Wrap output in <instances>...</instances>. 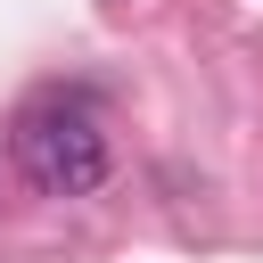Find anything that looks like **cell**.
Masks as SVG:
<instances>
[{
  "label": "cell",
  "instance_id": "1",
  "mask_svg": "<svg viewBox=\"0 0 263 263\" xmlns=\"http://www.w3.org/2000/svg\"><path fill=\"white\" fill-rule=\"evenodd\" d=\"M8 156H16V173H25L41 197H90V189L107 181V164H115L107 123H99V107H90L82 90H41V99H25L16 123H8Z\"/></svg>",
  "mask_w": 263,
  "mask_h": 263
}]
</instances>
